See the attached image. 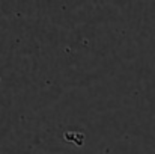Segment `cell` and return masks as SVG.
Listing matches in <instances>:
<instances>
[]
</instances>
